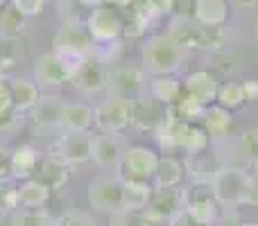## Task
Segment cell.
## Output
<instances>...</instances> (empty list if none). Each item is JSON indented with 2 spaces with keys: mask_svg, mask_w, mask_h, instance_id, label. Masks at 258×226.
<instances>
[{
  "mask_svg": "<svg viewBox=\"0 0 258 226\" xmlns=\"http://www.w3.org/2000/svg\"><path fill=\"white\" fill-rule=\"evenodd\" d=\"M183 174H186V170H183V165L179 161L161 159L154 174V188H179Z\"/></svg>",
  "mask_w": 258,
  "mask_h": 226,
  "instance_id": "f1b7e54d",
  "label": "cell"
},
{
  "mask_svg": "<svg viewBox=\"0 0 258 226\" xmlns=\"http://www.w3.org/2000/svg\"><path fill=\"white\" fill-rule=\"evenodd\" d=\"M36 174H39L36 179H39L41 183H45L50 190H59V188H63L68 181V165L52 159V156H48V159H43L39 163V172Z\"/></svg>",
  "mask_w": 258,
  "mask_h": 226,
  "instance_id": "cb8c5ba5",
  "label": "cell"
},
{
  "mask_svg": "<svg viewBox=\"0 0 258 226\" xmlns=\"http://www.w3.org/2000/svg\"><path fill=\"white\" fill-rule=\"evenodd\" d=\"M183 89L172 75H161V77H152L150 82V95H154L161 104L172 107L179 98H181Z\"/></svg>",
  "mask_w": 258,
  "mask_h": 226,
  "instance_id": "4316f807",
  "label": "cell"
},
{
  "mask_svg": "<svg viewBox=\"0 0 258 226\" xmlns=\"http://www.w3.org/2000/svg\"><path fill=\"white\" fill-rule=\"evenodd\" d=\"M256 36H258V21H256Z\"/></svg>",
  "mask_w": 258,
  "mask_h": 226,
  "instance_id": "11a10c76",
  "label": "cell"
},
{
  "mask_svg": "<svg viewBox=\"0 0 258 226\" xmlns=\"http://www.w3.org/2000/svg\"><path fill=\"white\" fill-rule=\"evenodd\" d=\"M181 197H183V208H192V206H200V204L218 201L213 181H190L186 188H181Z\"/></svg>",
  "mask_w": 258,
  "mask_h": 226,
  "instance_id": "83f0119b",
  "label": "cell"
},
{
  "mask_svg": "<svg viewBox=\"0 0 258 226\" xmlns=\"http://www.w3.org/2000/svg\"><path fill=\"white\" fill-rule=\"evenodd\" d=\"M209 147H211V138L206 133V129H202L200 124H188L181 149L188 152V154H197V152H204Z\"/></svg>",
  "mask_w": 258,
  "mask_h": 226,
  "instance_id": "836d02e7",
  "label": "cell"
},
{
  "mask_svg": "<svg viewBox=\"0 0 258 226\" xmlns=\"http://www.w3.org/2000/svg\"><path fill=\"white\" fill-rule=\"evenodd\" d=\"M52 52L59 57H77L84 59L95 52V43L91 39L84 23L68 21L57 30L52 39Z\"/></svg>",
  "mask_w": 258,
  "mask_h": 226,
  "instance_id": "277c9868",
  "label": "cell"
},
{
  "mask_svg": "<svg viewBox=\"0 0 258 226\" xmlns=\"http://www.w3.org/2000/svg\"><path fill=\"white\" fill-rule=\"evenodd\" d=\"M168 109H170V113H174L179 120H183V122H188V124H195L197 120H202L204 118V111H206L204 104L197 102V100L190 98L188 93H181V98Z\"/></svg>",
  "mask_w": 258,
  "mask_h": 226,
  "instance_id": "f546056e",
  "label": "cell"
},
{
  "mask_svg": "<svg viewBox=\"0 0 258 226\" xmlns=\"http://www.w3.org/2000/svg\"><path fill=\"white\" fill-rule=\"evenodd\" d=\"M107 72H109L107 63L98 54H91V57H86L82 61V66L75 70L71 82L82 95H95L107 91Z\"/></svg>",
  "mask_w": 258,
  "mask_h": 226,
  "instance_id": "7c38bea8",
  "label": "cell"
},
{
  "mask_svg": "<svg viewBox=\"0 0 258 226\" xmlns=\"http://www.w3.org/2000/svg\"><path fill=\"white\" fill-rule=\"evenodd\" d=\"M9 91H12V104L16 113H27L34 109V104L39 102V86L34 82L25 80V77H16L9 80Z\"/></svg>",
  "mask_w": 258,
  "mask_h": 226,
  "instance_id": "7402d4cb",
  "label": "cell"
},
{
  "mask_svg": "<svg viewBox=\"0 0 258 226\" xmlns=\"http://www.w3.org/2000/svg\"><path fill=\"white\" fill-rule=\"evenodd\" d=\"M240 215L236 213L233 208H227L224 213L218 215V219L213 222V226H240Z\"/></svg>",
  "mask_w": 258,
  "mask_h": 226,
  "instance_id": "f6af8a7d",
  "label": "cell"
},
{
  "mask_svg": "<svg viewBox=\"0 0 258 226\" xmlns=\"http://www.w3.org/2000/svg\"><path fill=\"white\" fill-rule=\"evenodd\" d=\"M0 222H3V215H0Z\"/></svg>",
  "mask_w": 258,
  "mask_h": 226,
  "instance_id": "9f6ffc18",
  "label": "cell"
},
{
  "mask_svg": "<svg viewBox=\"0 0 258 226\" xmlns=\"http://www.w3.org/2000/svg\"><path fill=\"white\" fill-rule=\"evenodd\" d=\"M192 18L204 27H222L229 18L227 0H192Z\"/></svg>",
  "mask_w": 258,
  "mask_h": 226,
  "instance_id": "d6986e66",
  "label": "cell"
},
{
  "mask_svg": "<svg viewBox=\"0 0 258 226\" xmlns=\"http://www.w3.org/2000/svg\"><path fill=\"white\" fill-rule=\"evenodd\" d=\"M154 188L147 181H122V208L143 210L147 206Z\"/></svg>",
  "mask_w": 258,
  "mask_h": 226,
  "instance_id": "484cf974",
  "label": "cell"
},
{
  "mask_svg": "<svg viewBox=\"0 0 258 226\" xmlns=\"http://www.w3.org/2000/svg\"><path fill=\"white\" fill-rule=\"evenodd\" d=\"M82 7H89V9H95V7H102V5H109V0H77Z\"/></svg>",
  "mask_w": 258,
  "mask_h": 226,
  "instance_id": "f907efd6",
  "label": "cell"
},
{
  "mask_svg": "<svg viewBox=\"0 0 258 226\" xmlns=\"http://www.w3.org/2000/svg\"><path fill=\"white\" fill-rule=\"evenodd\" d=\"M84 25H86V30H89L95 45H111V43H116L118 36L122 34L125 21H122L120 12H118L116 7L102 5V7L91 9Z\"/></svg>",
  "mask_w": 258,
  "mask_h": 226,
  "instance_id": "8992f818",
  "label": "cell"
},
{
  "mask_svg": "<svg viewBox=\"0 0 258 226\" xmlns=\"http://www.w3.org/2000/svg\"><path fill=\"white\" fill-rule=\"evenodd\" d=\"M54 226H98L93 215L84 213V210H68L61 217L54 219Z\"/></svg>",
  "mask_w": 258,
  "mask_h": 226,
  "instance_id": "f35d334b",
  "label": "cell"
},
{
  "mask_svg": "<svg viewBox=\"0 0 258 226\" xmlns=\"http://www.w3.org/2000/svg\"><path fill=\"white\" fill-rule=\"evenodd\" d=\"M14 113V104H12V91H9V82L0 77V118Z\"/></svg>",
  "mask_w": 258,
  "mask_h": 226,
  "instance_id": "7bdbcfd3",
  "label": "cell"
},
{
  "mask_svg": "<svg viewBox=\"0 0 258 226\" xmlns=\"http://www.w3.org/2000/svg\"><path fill=\"white\" fill-rule=\"evenodd\" d=\"M147 89V72L136 63H118L107 72V95L134 100Z\"/></svg>",
  "mask_w": 258,
  "mask_h": 226,
  "instance_id": "3957f363",
  "label": "cell"
},
{
  "mask_svg": "<svg viewBox=\"0 0 258 226\" xmlns=\"http://www.w3.org/2000/svg\"><path fill=\"white\" fill-rule=\"evenodd\" d=\"M9 156H12V152L0 145V179H5L9 174Z\"/></svg>",
  "mask_w": 258,
  "mask_h": 226,
  "instance_id": "7dc6e473",
  "label": "cell"
},
{
  "mask_svg": "<svg viewBox=\"0 0 258 226\" xmlns=\"http://www.w3.org/2000/svg\"><path fill=\"white\" fill-rule=\"evenodd\" d=\"M12 226H54V219L45 210H16L9 215Z\"/></svg>",
  "mask_w": 258,
  "mask_h": 226,
  "instance_id": "e575fe53",
  "label": "cell"
},
{
  "mask_svg": "<svg viewBox=\"0 0 258 226\" xmlns=\"http://www.w3.org/2000/svg\"><path fill=\"white\" fill-rule=\"evenodd\" d=\"M93 127V109L84 102H63L59 111L57 129L61 133L89 131Z\"/></svg>",
  "mask_w": 258,
  "mask_h": 226,
  "instance_id": "e0dca14e",
  "label": "cell"
},
{
  "mask_svg": "<svg viewBox=\"0 0 258 226\" xmlns=\"http://www.w3.org/2000/svg\"><path fill=\"white\" fill-rule=\"evenodd\" d=\"M242 91H245V102H258V80H245L242 82Z\"/></svg>",
  "mask_w": 258,
  "mask_h": 226,
  "instance_id": "bcb514c9",
  "label": "cell"
},
{
  "mask_svg": "<svg viewBox=\"0 0 258 226\" xmlns=\"http://www.w3.org/2000/svg\"><path fill=\"white\" fill-rule=\"evenodd\" d=\"M93 124L100 129V133H122L127 127H132V100L107 95V100L93 109Z\"/></svg>",
  "mask_w": 258,
  "mask_h": 226,
  "instance_id": "52a82bcc",
  "label": "cell"
},
{
  "mask_svg": "<svg viewBox=\"0 0 258 226\" xmlns=\"http://www.w3.org/2000/svg\"><path fill=\"white\" fill-rule=\"evenodd\" d=\"M254 181H256L254 174L247 172V168H236V165L222 168L213 179L218 204L224 206V208H233L238 204H245Z\"/></svg>",
  "mask_w": 258,
  "mask_h": 226,
  "instance_id": "7a4b0ae2",
  "label": "cell"
},
{
  "mask_svg": "<svg viewBox=\"0 0 258 226\" xmlns=\"http://www.w3.org/2000/svg\"><path fill=\"white\" fill-rule=\"evenodd\" d=\"M177 0H143V9L150 14V18H161L174 12Z\"/></svg>",
  "mask_w": 258,
  "mask_h": 226,
  "instance_id": "60d3db41",
  "label": "cell"
},
{
  "mask_svg": "<svg viewBox=\"0 0 258 226\" xmlns=\"http://www.w3.org/2000/svg\"><path fill=\"white\" fill-rule=\"evenodd\" d=\"M91 147H93V136L89 131H71L61 133L52 145V159L73 165H84L91 161Z\"/></svg>",
  "mask_w": 258,
  "mask_h": 226,
  "instance_id": "ba28073f",
  "label": "cell"
},
{
  "mask_svg": "<svg viewBox=\"0 0 258 226\" xmlns=\"http://www.w3.org/2000/svg\"><path fill=\"white\" fill-rule=\"evenodd\" d=\"M50 188L41 183L39 179H25L18 188V204L23 208H39L50 199Z\"/></svg>",
  "mask_w": 258,
  "mask_h": 226,
  "instance_id": "d4e9b609",
  "label": "cell"
},
{
  "mask_svg": "<svg viewBox=\"0 0 258 226\" xmlns=\"http://www.w3.org/2000/svg\"><path fill=\"white\" fill-rule=\"evenodd\" d=\"M222 109L227 111H233V109H240L245 107V91H242V82H224L220 84L218 91V102Z\"/></svg>",
  "mask_w": 258,
  "mask_h": 226,
  "instance_id": "4dcf8cb0",
  "label": "cell"
},
{
  "mask_svg": "<svg viewBox=\"0 0 258 226\" xmlns=\"http://www.w3.org/2000/svg\"><path fill=\"white\" fill-rule=\"evenodd\" d=\"M159 154L150 147H129L122 156L120 165L116 168V177L120 181H147L154 179L156 168H159Z\"/></svg>",
  "mask_w": 258,
  "mask_h": 226,
  "instance_id": "5b68a950",
  "label": "cell"
},
{
  "mask_svg": "<svg viewBox=\"0 0 258 226\" xmlns=\"http://www.w3.org/2000/svg\"><path fill=\"white\" fill-rule=\"evenodd\" d=\"M251 170H254V179H258V159L251 161Z\"/></svg>",
  "mask_w": 258,
  "mask_h": 226,
  "instance_id": "816d5d0a",
  "label": "cell"
},
{
  "mask_svg": "<svg viewBox=\"0 0 258 226\" xmlns=\"http://www.w3.org/2000/svg\"><path fill=\"white\" fill-rule=\"evenodd\" d=\"M186 129H188V122L179 120L177 115L170 113V109H168V115H165L163 124L154 131V138L161 145V149H168V152L181 149L183 138H186Z\"/></svg>",
  "mask_w": 258,
  "mask_h": 226,
  "instance_id": "44dd1931",
  "label": "cell"
},
{
  "mask_svg": "<svg viewBox=\"0 0 258 226\" xmlns=\"http://www.w3.org/2000/svg\"><path fill=\"white\" fill-rule=\"evenodd\" d=\"M240 226H258V222H242Z\"/></svg>",
  "mask_w": 258,
  "mask_h": 226,
  "instance_id": "f5cc1de1",
  "label": "cell"
},
{
  "mask_svg": "<svg viewBox=\"0 0 258 226\" xmlns=\"http://www.w3.org/2000/svg\"><path fill=\"white\" fill-rule=\"evenodd\" d=\"M109 226H152L147 222L143 210H118V213L109 215Z\"/></svg>",
  "mask_w": 258,
  "mask_h": 226,
  "instance_id": "74e56055",
  "label": "cell"
},
{
  "mask_svg": "<svg viewBox=\"0 0 258 226\" xmlns=\"http://www.w3.org/2000/svg\"><path fill=\"white\" fill-rule=\"evenodd\" d=\"M18 188L12 186V181L0 179V215H12L18 210Z\"/></svg>",
  "mask_w": 258,
  "mask_h": 226,
  "instance_id": "8d00e7d4",
  "label": "cell"
},
{
  "mask_svg": "<svg viewBox=\"0 0 258 226\" xmlns=\"http://www.w3.org/2000/svg\"><path fill=\"white\" fill-rule=\"evenodd\" d=\"M136 0H109V5L116 9H132Z\"/></svg>",
  "mask_w": 258,
  "mask_h": 226,
  "instance_id": "681fc988",
  "label": "cell"
},
{
  "mask_svg": "<svg viewBox=\"0 0 258 226\" xmlns=\"http://www.w3.org/2000/svg\"><path fill=\"white\" fill-rule=\"evenodd\" d=\"M41 163V154L34 145H18L9 156V174L12 179H32Z\"/></svg>",
  "mask_w": 258,
  "mask_h": 226,
  "instance_id": "ac0fdd59",
  "label": "cell"
},
{
  "mask_svg": "<svg viewBox=\"0 0 258 226\" xmlns=\"http://www.w3.org/2000/svg\"><path fill=\"white\" fill-rule=\"evenodd\" d=\"M179 210H183L181 188H154L143 213L152 226H159L163 222H170Z\"/></svg>",
  "mask_w": 258,
  "mask_h": 226,
  "instance_id": "30bf717a",
  "label": "cell"
},
{
  "mask_svg": "<svg viewBox=\"0 0 258 226\" xmlns=\"http://www.w3.org/2000/svg\"><path fill=\"white\" fill-rule=\"evenodd\" d=\"M202 120H204V129H206V133H209V138L213 142L227 140V138L231 136L233 115H231V111H227V109L220 107V104H211V107H206L204 118Z\"/></svg>",
  "mask_w": 258,
  "mask_h": 226,
  "instance_id": "ffe728a7",
  "label": "cell"
},
{
  "mask_svg": "<svg viewBox=\"0 0 258 226\" xmlns=\"http://www.w3.org/2000/svg\"><path fill=\"white\" fill-rule=\"evenodd\" d=\"M23 43L16 36H0V70H9L23 59Z\"/></svg>",
  "mask_w": 258,
  "mask_h": 226,
  "instance_id": "1f68e13d",
  "label": "cell"
},
{
  "mask_svg": "<svg viewBox=\"0 0 258 226\" xmlns=\"http://www.w3.org/2000/svg\"><path fill=\"white\" fill-rule=\"evenodd\" d=\"M89 204L93 206V210L104 215L122 210V181L116 174H102L93 179L89 186Z\"/></svg>",
  "mask_w": 258,
  "mask_h": 226,
  "instance_id": "9c48e42d",
  "label": "cell"
},
{
  "mask_svg": "<svg viewBox=\"0 0 258 226\" xmlns=\"http://www.w3.org/2000/svg\"><path fill=\"white\" fill-rule=\"evenodd\" d=\"M66 102L59 95H41L39 102L32 109V120H34L36 127L41 129H57L59 122V111H61V104Z\"/></svg>",
  "mask_w": 258,
  "mask_h": 226,
  "instance_id": "603a6c76",
  "label": "cell"
},
{
  "mask_svg": "<svg viewBox=\"0 0 258 226\" xmlns=\"http://www.w3.org/2000/svg\"><path fill=\"white\" fill-rule=\"evenodd\" d=\"M150 14L141 7H132V14H129V18L125 21V27H122V32H125L127 36H143L147 32V25H150Z\"/></svg>",
  "mask_w": 258,
  "mask_h": 226,
  "instance_id": "d590c367",
  "label": "cell"
},
{
  "mask_svg": "<svg viewBox=\"0 0 258 226\" xmlns=\"http://www.w3.org/2000/svg\"><path fill=\"white\" fill-rule=\"evenodd\" d=\"M224 165V159L218 149H204V152H197V154H188L186 163H183V170L192 177V181H213L215 174L220 172Z\"/></svg>",
  "mask_w": 258,
  "mask_h": 226,
  "instance_id": "9a60e30c",
  "label": "cell"
},
{
  "mask_svg": "<svg viewBox=\"0 0 258 226\" xmlns=\"http://www.w3.org/2000/svg\"><path fill=\"white\" fill-rule=\"evenodd\" d=\"M3 7H5V0H0V12H3Z\"/></svg>",
  "mask_w": 258,
  "mask_h": 226,
  "instance_id": "db71d44e",
  "label": "cell"
},
{
  "mask_svg": "<svg viewBox=\"0 0 258 226\" xmlns=\"http://www.w3.org/2000/svg\"><path fill=\"white\" fill-rule=\"evenodd\" d=\"M236 142L249 161L258 159V129H245V131L236 138Z\"/></svg>",
  "mask_w": 258,
  "mask_h": 226,
  "instance_id": "ab89813d",
  "label": "cell"
},
{
  "mask_svg": "<svg viewBox=\"0 0 258 226\" xmlns=\"http://www.w3.org/2000/svg\"><path fill=\"white\" fill-rule=\"evenodd\" d=\"M168 226H209V224L200 222V219H197V217H192V215L188 213L186 208H183V210H179V213L174 215L172 219H170Z\"/></svg>",
  "mask_w": 258,
  "mask_h": 226,
  "instance_id": "ee69618b",
  "label": "cell"
},
{
  "mask_svg": "<svg viewBox=\"0 0 258 226\" xmlns=\"http://www.w3.org/2000/svg\"><path fill=\"white\" fill-rule=\"evenodd\" d=\"M23 30H25V16H23L14 5L3 7V12H0V34L16 36L18 39V34H21Z\"/></svg>",
  "mask_w": 258,
  "mask_h": 226,
  "instance_id": "d6a6232c",
  "label": "cell"
},
{
  "mask_svg": "<svg viewBox=\"0 0 258 226\" xmlns=\"http://www.w3.org/2000/svg\"><path fill=\"white\" fill-rule=\"evenodd\" d=\"M186 50L177 45L168 34H154L143 43L141 66L150 77L174 75L183 63Z\"/></svg>",
  "mask_w": 258,
  "mask_h": 226,
  "instance_id": "6da1fadb",
  "label": "cell"
},
{
  "mask_svg": "<svg viewBox=\"0 0 258 226\" xmlns=\"http://www.w3.org/2000/svg\"><path fill=\"white\" fill-rule=\"evenodd\" d=\"M34 80L43 89H59L71 82V70L54 52H45L34 61Z\"/></svg>",
  "mask_w": 258,
  "mask_h": 226,
  "instance_id": "5bb4252c",
  "label": "cell"
},
{
  "mask_svg": "<svg viewBox=\"0 0 258 226\" xmlns=\"http://www.w3.org/2000/svg\"><path fill=\"white\" fill-rule=\"evenodd\" d=\"M127 149L129 142L122 133H100V136L93 138L91 161L102 170H116Z\"/></svg>",
  "mask_w": 258,
  "mask_h": 226,
  "instance_id": "4fadbf2b",
  "label": "cell"
},
{
  "mask_svg": "<svg viewBox=\"0 0 258 226\" xmlns=\"http://www.w3.org/2000/svg\"><path fill=\"white\" fill-rule=\"evenodd\" d=\"M229 5L233 9H251L258 5V0H229Z\"/></svg>",
  "mask_w": 258,
  "mask_h": 226,
  "instance_id": "c3c4849f",
  "label": "cell"
},
{
  "mask_svg": "<svg viewBox=\"0 0 258 226\" xmlns=\"http://www.w3.org/2000/svg\"><path fill=\"white\" fill-rule=\"evenodd\" d=\"M165 115H168V107L161 104L154 95L143 93L132 100V127L143 133H152L163 124Z\"/></svg>",
  "mask_w": 258,
  "mask_h": 226,
  "instance_id": "8fae6325",
  "label": "cell"
},
{
  "mask_svg": "<svg viewBox=\"0 0 258 226\" xmlns=\"http://www.w3.org/2000/svg\"><path fill=\"white\" fill-rule=\"evenodd\" d=\"M218 91H220L218 77L209 70H195L183 82V93L195 98L197 102H202L204 107H211V104L218 102Z\"/></svg>",
  "mask_w": 258,
  "mask_h": 226,
  "instance_id": "2e32d148",
  "label": "cell"
},
{
  "mask_svg": "<svg viewBox=\"0 0 258 226\" xmlns=\"http://www.w3.org/2000/svg\"><path fill=\"white\" fill-rule=\"evenodd\" d=\"M12 5L23 14L25 18H34L43 12L45 0H12Z\"/></svg>",
  "mask_w": 258,
  "mask_h": 226,
  "instance_id": "b9f144b4",
  "label": "cell"
}]
</instances>
